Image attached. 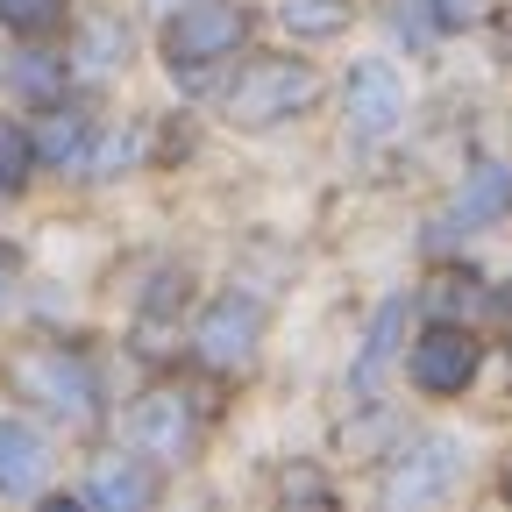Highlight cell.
Listing matches in <instances>:
<instances>
[{"label":"cell","instance_id":"cell-5","mask_svg":"<svg viewBox=\"0 0 512 512\" xmlns=\"http://www.w3.org/2000/svg\"><path fill=\"white\" fill-rule=\"evenodd\" d=\"M477 370H484V342L470 320H427L406 349V377L420 399H463L477 384Z\"/></svg>","mask_w":512,"mask_h":512},{"label":"cell","instance_id":"cell-14","mask_svg":"<svg viewBox=\"0 0 512 512\" xmlns=\"http://www.w3.org/2000/svg\"><path fill=\"white\" fill-rule=\"evenodd\" d=\"M399 328H406V292H392V299L377 306L370 335H363V356H356V370H349L356 392H370V384L384 377V363H392V349H399Z\"/></svg>","mask_w":512,"mask_h":512},{"label":"cell","instance_id":"cell-18","mask_svg":"<svg viewBox=\"0 0 512 512\" xmlns=\"http://www.w3.org/2000/svg\"><path fill=\"white\" fill-rule=\"evenodd\" d=\"M29 171H43L29 128H22V121H0V200H15V192L29 185Z\"/></svg>","mask_w":512,"mask_h":512},{"label":"cell","instance_id":"cell-12","mask_svg":"<svg viewBox=\"0 0 512 512\" xmlns=\"http://www.w3.org/2000/svg\"><path fill=\"white\" fill-rule=\"evenodd\" d=\"M427 313L434 320H498V292L484 285V271H470V264H448V271H434L427 278Z\"/></svg>","mask_w":512,"mask_h":512},{"label":"cell","instance_id":"cell-9","mask_svg":"<svg viewBox=\"0 0 512 512\" xmlns=\"http://www.w3.org/2000/svg\"><path fill=\"white\" fill-rule=\"evenodd\" d=\"M463 484V448L456 441H420V448H406V456L384 470V505H434V498H448Z\"/></svg>","mask_w":512,"mask_h":512},{"label":"cell","instance_id":"cell-21","mask_svg":"<svg viewBox=\"0 0 512 512\" xmlns=\"http://www.w3.org/2000/svg\"><path fill=\"white\" fill-rule=\"evenodd\" d=\"M278 498H285V505H299V498H306V505H335V484L313 477V470H285V477H278Z\"/></svg>","mask_w":512,"mask_h":512},{"label":"cell","instance_id":"cell-3","mask_svg":"<svg viewBox=\"0 0 512 512\" xmlns=\"http://www.w3.org/2000/svg\"><path fill=\"white\" fill-rule=\"evenodd\" d=\"M320 100V72L306 57H249L242 72H235V86H228V121L235 128H278V121H299L306 107Z\"/></svg>","mask_w":512,"mask_h":512},{"label":"cell","instance_id":"cell-8","mask_svg":"<svg viewBox=\"0 0 512 512\" xmlns=\"http://www.w3.org/2000/svg\"><path fill=\"white\" fill-rule=\"evenodd\" d=\"M157 470L164 463H150L143 448H136V456H93L86 477H79V505H93V512H143L164 491Z\"/></svg>","mask_w":512,"mask_h":512},{"label":"cell","instance_id":"cell-13","mask_svg":"<svg viewBox=\"0 0 512 512\" xmlns=\"http://www.w3.org/2000/svg\"><path fill=\"white\" fill-rule=\"evenodd\" d=\"M8 86L29 100V107H50V100H64V86H72V57L64 50H22L15 64H8Z\"/></svg>","mask_w":512,"mask_h":512},{"label":"cell","instance_id":"cell-2","mask_svg":"<svg viewBox=\"0 0 512 512\" xmlns=\"http://www.w3.org/2000/svg\"><path fill=\"white\" fill-rule=\"evenodd\" d=\"M256 8L249 0H185V8L157 29V57L171 79H207L221 64H235L249 50Z\"/></svg>","mask_w":512,"mask_h":512},{"label":"cell","instance_id":"cell-1","mask_svg":"<svg viewBox=\"0 0 512 512\" xmlns=\"http://www.w3.org/2000/svg\"><path fill=\"white\" fill-rule=\"evenodd\" d=\"M8 392L29 399L36 413L64 427H93L100 420V370L79 342H22L8 356Z\"/></svg>","mask_w":512,"mask_h":512},{"label":"cell","instance_id":"cell-17","mask_svg":"<svg viewBox=\"0 0 512 512\" xmlns=\"http://www.w3.org/2000/svg\"><path fill=\"white\" fill-rule=\"evenodd\" d=\"M64 15H72V0H0V22L22 43H50L64 29Z\"/></svg>","mask_w":512,"mask_h":512},{"label":"cell","instance_id":"cell-10","mask_svg":"<svg viewBox=\"0 0 512 512\" xmlns=\"http://www.w3.org/2000/svg\"><path fill=\"white\" fill-rule=\"evenodd\" d=\"M43 121L29 128V143H36V164L43 171H86L93 164V143H100V121L86 114V107H72V100H50V107H36Z\"/></svg>","mask_w":512,"mask_h":512},{"label":"cell","instance_id":"cell-4","mask_svg":"<svg viewBox=\"0 0 512 512\" xmlns=\"http://www.w3.org/2000/svg\"><path fill=\"white\" fill-rule=\"evenodd\" d=\"M264 328H271V313L256 292H214L200 306V320H192V363H207L214 377H235L264 356Z\"/></svg>","mask_w":512,"mask_h":512},{"label":"cell","instance_id":"cell-11","mask_svg":"<svg viewBox=\"0 0 512 512\" xmlns=\"http://www.w3.org/2000/svg\"><path fill=\"white\" fill-rule=\"evenodd\" d=\"M50 484V441L29 420H0V498H36Z\"/></svg>","mask_w":512,"mask_h":512},{"label":"cell","instance_id":"cell-20","mask_svg":"<svg viewBox=\"0 0 512 512\" xmlns=\"http://www.w3.org/2000/svg\"><path fill=\"white\" fill-rule=\"evenodd\" d=\"M427 22H434L441 36L477 29V22H491V0H427Z\"/></svg>","mask_w":512,"mask_h":512},{"label":"cell","instance_id":"cell-16","mask_svg":"<svg viewBox=\"0 0 512 512\" xmlns=\"http://www.w3.org/2000/svg\"><path fill=\"white\" fill-rule=\"evenodd\" d=\"M121 57H128V29L114 15H93L79 29V43H72V72H114Z\"/></svg>","mask_w":512,"mask_h":512},{"label":"cell","instance_id":"cell-15","mask_svg":"<svg viewBox=\"0 0 512 512\" xmlns=\"http://www.w3.org/2000/svg\"><path fill=\"white\" fill-rule=\"evenodd\" d=\"M349 15H356V0H278V22L292 43H328L349 29Z\"/></svg>","mask_w":512,"mask_h":512},{"label":"cell","instance_id":"cell-22","mask_svg":"<svg viewBox=\"0 0 512 512\" xmlns=\"http://www.w3.org/2000/svg\"><path fill=\"white\" fill-rule=\"evenodd\" d=\"M8 285H15V249L0 242V299H8Z\"/></svg>","mask_w":512,"mask_h":512},{"label":"cell","instance_id":"cell-6","mask_svg":"<svg viewBox=\"0 0 512 512\" xmlns=\"http://www.w3.org/2000/svg\"><path fill=\"white\" fill-rule=\"evenodd\" d=\"M413 93H406V72L392 57H356L349 64V79H342V114H349V136L363 143H384L392 128L406 121Z\"/></svg>","mask_w":512,"mask_h":512},{"label":"cell","instance_id":"cell-19","mask_svg":"<svg viewBox=\"0 0 512 512\" xmlns=\"http://www.w3.org/2000/svg\"><path fill=\"white\" fill-rule=\"evenodd\" d=\"M505 207H512V171H505V164H477V171H470L463 221H484V214H505Z\"/></svg>","mask_w":512,"mask_h":512},{"label":"cell","instance_id":"cell-7","mask_svg":"<svg viewBox=\"0 0 512 512\" xmlns=\"http://www.w3.org/2000/svg\"><path fill=\"white\" fill-rule=\"evenodd\" d=\"M128 441L143 448L150 463H185L192 448H200V413H192L185 392H171V384H157V392L136 399V413H128Z\"/></svg>","mask_w":512,"mask_h":512}]
</instances>
